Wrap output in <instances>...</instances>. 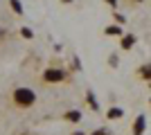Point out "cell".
I'll use <instances>...</instances> for the list:
<instances>
[{"label":"cell","instance_id":"6da1fadb","mask_svg":"<svg viewBox=\"0 0 151 135\" xmlns=\"http://www.w3.org/2000/svg\"><path fill=\"white\" fill-rule=\"evenodd\" d=\"M9 99H12V106L14 108H20V110H27L32 108L34 104H36V92L29 88V86H18V88L12 90V95H9Z\"/></svg>","mask_w":151,"mask_h":135},{"label":"cell","instance_id":"7a4b0ae2","mask_svg":"<svg viewBox=\"0 0 151 135\" xmlns=\"http://www.w3.org/2000/svg\"><path fill=\"white\" fill-rule=\"evenodd\" d=\"M63 79H65V72L61 68H47L43 72V81L45 84H61Z\"/></svg>","mask_w":151,"mask_h":135},{"label":"cell","instance_id":"3957f363","mask_svg":"<svg viewBox=\"0 0 151 135\" xmlns=\"http://www.w3.org/2000/svg\"><path fill=\"white\" fill-rule=\"evenodd\" d=\"M145 129H147V117H145V115L135 117V126H133V135H142V133H145Z\"/></svg>","mask_w":151,"mask_h":135},{"label":"cell","instance_id":"277c9868","mask_svg":"<svg viewBox=\"0 0 151 135\" xmlns=\"http://www.w3.org/2000/svg\"><path fill=\"white\" fill-rule=\"evenodd\" d=\"M65 119L72 122V124H77L79 119H81V113H79V110H68V113H65Z\"/></svg>","mask_w":151,"mask_h":135},{"label":"cell","instance_id":"5b68a950","mask_svg":"<svg viewBox=\"0 0 151 135\" xmlns=\"http://www.w3.org/2000/svg\"><path fill=\"white\" fill-rule=\"evenodd\" d=\"M120 117H124V110H120V108H111L108 110V119H120Z\"/></svg>","mask_w":151,"mask_h":135},{"label":"cell","instance_id":"8992f818","mask_svg":"<svg viewBox=\"0 0 151 135\" xmlns=\"http://www.w3.org/2000/svg\"><path fill=\"white\" fill-rule=\"evenodd\" d=\"M104 32H106L108 36H120V34H122V27H117V25H111V27H106Z\"/></svg>","mask_w":151,"mask_h":135},{"label":"cell","instance_id":"52a82bcc","mask_svg":"<svg viewBox=\"0 0 151 135\" xmlns=\"http://www.w3.org/2000/svg\"><path fill=\"white\" fill-rule=\"evenodd\" d=\"M133 41H135L133 36H126V39H122V47H124V50H129V47L133 45Z\"/></svg>","mask_w":151,"mask_h":135},{"label":"cell","instance_id":"ba28073f","mask_svg":"<svg viewBox=\"0 0 151 135\" xmlns=\"http://www.w3.org/2000/svg\"><path fill=\"white\" fill-rule=\"evenodd\" d=\"M12 7L16 9V14H23V5H20L18 0H12Z\"/></svg>","mask_w":151,"mask_h":135},{"label":"cell","instance_id":"9c48e42d","mask_svg":"<svg viewBox=\"0 0 151 135\" xmlns=\"http://www.w3.org/2000/svg\"><path fill=\"white\" fill-rule=\"evenodd\" d=\"M140 77L149 79V65H142V70H140Z\"/></svg>","mask_w":151,"mask_h":135},{"label":"cell","instance_id":"30bf717a","mask_svg":"<svg viewBox=\"0 0 151 135\" xmlns=\"http://www.w3.org/2000/svg\"><path fill=\"white\" fill-rule=\"evenodd\" d=\"M20 32H23V36H25V39H32V29H29V27H23Z\"/></svg>","mask_w":151,"mask_h":135},{"label":"cell","instance_id":"8fae6325","mask_svg":"<svg viewBox=\"0 0 151 135\" xmlns=\"http://www.w3.org/2000/svg\"><path fill=\"white\" fill-rule=\"evenodd\" d=\"M90 135H108V131L106 129H97L95 133H90Z\"/></svg>","mask_w":151,"mask_h":135},{"label":"cell","instance_id":"7c38bea8","mask_svg":"<svg viewBox=\"0 0 151 135\" xmlns=\"http://www.w3.org/2000/svg\"><path fill=\"white\" fill-rule=\"evenodd\" d=\"M72 135H86V133H83V131H75Z\"/></svg>","mask_w":151,"mask_h":135},{"label":"cell","instance_id":"4fadbf2b","mask_svg":"<svg viewBox=\"0 0 151 135\" xmlns=\"http://www.w3.org/2000/svg\"><path fill=\"white\" fill-rule=\"evenodd\" d=\"M61 2H72V0H61Z\"/></svg>","mask_w":151,"mask_h":135},{"label":"cell","instance_id":"5bb4252c","mask_svg":"<svg viewBox=\"0 0 151 135\" xmlns=\"http://www.w3.org/2000/svg\"><path fill=\"white\" fill-rule=\"evenodd\" d=\"M133 2H142V0H133Z\"/></svg>","mask_w":151,"mask_h":135}]
</instances>
